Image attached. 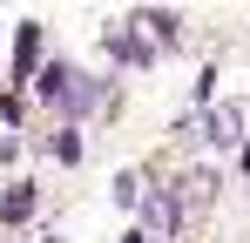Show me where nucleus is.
I'll return each instance as SVG.
<instances>
[{"label":"nucleus","mask_w":250,"mask_h":243,"mask_svg":"<svg viewBox=\"0 0 250 243\" xmlns=\"http://www.w3.org/2000/svg\"><path fill=\"white\" fill-rule=\"evenodd\" d=\"M41 95H47V101H61V108H88V101H102V88H82V75L61 68V61L41 75Z\"/></svg>","instance_id":"nucleus-1"},{"label":"nucleus","mask_w":250,"mask_h":243,"mask_svg":"<svg viewBox=\"0 0 250 243\" xmlns=\"http://www.w3.org/2000/svg\"><path fill=\"white\" fill-rule=\"evenodd\" d=\"M244 135H250V101H223V108H209L203 142H244Z\"/></svg>","instance_id":"nucleus-2"},{"label":"nucleus","mask_w":250,"mask_h":243,"mask_svg":"<svg viewBox=\"0 0 250 243\" xmlns=\"http://www.w3.org/2000/svg\"><path fill=\"white\" fill-rule=\"evenodd\" d=\"M27 209H34V189H27V182H14V196L0 202V223H21Z\"/></svg>","instance_id":"nucleus-3"},{"label":"nucleus","mask_w":250,"mask_h":243,"mask_svg":"<svg viewBox=\"0 0 250 243\" xmlns=\"http://www.w3.org/2000/svg\"><path fill=\"white\" fill-rule=\"evenodd\" d=\"M149 230H163V237L176 230V202H169V196H156V202H149Z\"/></svg>","instance_id":"nucleus-4"},{"label":"nucleus","mask_w":250,"mask_h":243,"mask_svg":"<svg viewBox=\"0 0 250 243\" xmlns=\"http://www.w3.org/2000/svg\"><path fill=\"white\" fill-rule=\"evenodd\" d=\"M142 27H149V34L169 47V40H176V14H142Z\"/></svg>","instance_id":"nucleus-5"},{"label":"nucleus","mask_w":250,"mask_h":243,"mask_svg":"<svg viewBox=\"0 0 250 243\" xmlns=\"http://www.w3.org/2000/svg\"><path fill=\"white\" fill-rule=\"evenodd\" d=\"M122 243H149V237H142V230H135V237H122Z\"/></svg>","instance_id":"nucleus-6"}]
</instances>
